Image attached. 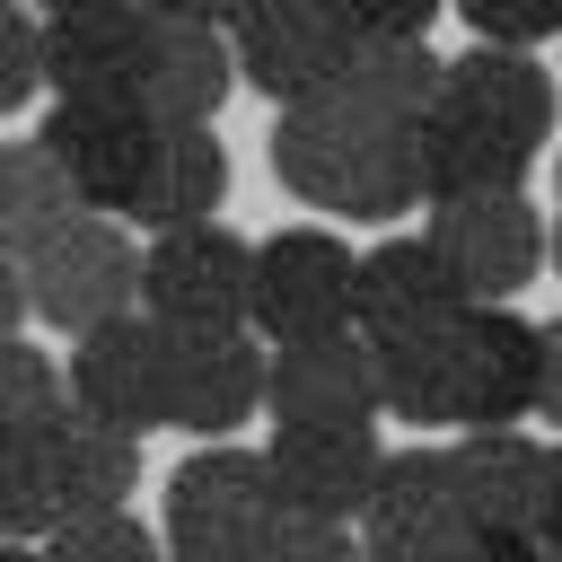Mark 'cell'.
<instances>
[{"label": "cell", "instance_id": "2e32d148", "mask_svg": "<svg viewBox=\"0 0 562 562\" xmlns=\"http://www.w3.org/2000/svg\"><path fill=\"white\" fill-rule=\"evenodd\" d=\"M544 439L527 430H457L448 465H457V509L474 536H536L544 509Z\"/></svg>", "mask_w": 562, "mask_h": 562}, {"label": "cell", "instance_id": "9c48e42d", "mask_svg": "<svg viewBox=\"0 0 562 562\" xmlns=\"http://www.w3.org/2000/svg\"><path fill=\"white\" fill-rule=\"evenodd\" d=\"M536 378H544V325H527L518 307H465L448 430H518L536 413Z\"/></svg>", "mask_w": 562, "mask_h": 562}, {"label": "cell", "instance_id": "9a60e30c", "mask_svg": "<svg viewBox=\"0 0 562 562\" xmlns=\"http://www.w3.org/2000/svg\"><path fill=\"white\" fill-rule=\"evenodd\" d=\"M474 299L465 281L448 272V255L430 237H378L360 255V334L386 342V334H430V325H457Z\"/></svg>", "mask_w": 562, "mask_h": 562}, {"label": "cell", "instance_id": "8d00e7d4", "mask_svg": "<svg viewBox=\"0 0 562 562\" xmlns=\"http://www.w3.org/2000/svg\"><path fill=\"white\" fill-rule=\"evenodd\" d=\"M536 536L562 544V439H553V457H544V509H536Z\"/></svg>", "mask_w": 562, "mask_h": 562}, {"label": "cell", "instance_id": "5b68a950", "mask_svg": "<svg viewBox=\"0 0 562 562\" xmlns=\"http://www.w3.org/2000/svg\"><path fill=\"white\" fill-rule=\"evenodd\" d=\"M26 299H35V325L53 334H97L114 316L140 307V246H132V220H105V211H79L61 237H44L26 255Z\"/></svg>", "mask_w": 562, "mask_h": 562}, {"label": "cell", "instance_id": "f1b7e54d", "mask_svg": "<svg viewBox=\"0 0 562 562\" xmlns=\"http://www.w3.org/2000/svg\"><path fill=\"white\" fill-rule=\"evenodd\" d=\"M44 97V18H26L18 0H0V123L26 114Z\"/></svg>", "mask_w": 562, "mask_h": 562}, {"label": "cell", "instance_id": "4dcf8cb0", "mask_svg": "<svg viewBox=\"0 0 562 562\" xmlns=\"http://www.w3.org/2000/svg\"><path fill=\"white\" fill-rule=\"evenodd\" d=\"M369 562H474V527H395V536H360Z\"/></svg>", "mask_w": 562, "mask_h": 562}, {"label": "cell", "instance_id": "836d02e7", "mask_svg": "<svg viewBox=\"0 0 562 562\" xmlns=\"http://www.w3.org/2000/svg\"><path fill=\"white\" fill-rule=\"evenodd\" d=\"M35 316V299H26V263L18 255H0V342H18V325Z\"/></svg>", "mask_w": 562, "mask_h": 562}, {"label": "cell", "instance_id": "e575fe53", "mask_svg": "<svg viewBox=\"0 0 562 562\" xmlns=\"http://www.w3.org/2000/svg\"><path fill=\"white\" fill-rule=\"evenodd\" d=\"M536 422L562 430V316L544 325V378H536Z\"/></svg>", "mask_w": 562, "mask_h": 562}, {"label": "cell", "instance_id": "484cf974", "mask_svg": "<svg viewBox=\"0 0 562 562\" xmlns=\"http://www.w3.org/2000/svg\"><path fill=\"white\" fill-rule=\"evenodd\" d=\"M61 527V422L53 430H0V536L44 544Z\"/></svg>", "mask_w": 562, "mask_h": 562}, {"label": "cell", "instance_id": "d590c367", "mask_svg": "<svg viewBox=\"0 0 562 562\" xmlns=\"http://www.w3.org/2000/svg\"><path fill=\"white\" fill-rule=\"evenodd\" d=\"M474 562H553L544 536H474Z\"/></svg>", "mask_w": 562, "mask_h": 562}, {"label": "cell", "instance_id": "d4e9b609", "mask_svg": "<svg viewBox=\"0 0 562 562\" xmlns=\"http://www.w3.org/2000/svg\"><path fill=\"white\" fill-rule=\"evenodd\" d=\"M395 527H465V509H457V465H448L439 439L386 448V474H378V492H369L360 536H395Z\"/></svg>", "mask_w": 562, "mask_h": 562}, {"label": "cell", "instance_id": "8992f818", "mask_svg": "<svg viewBox=\"0 0 562 562\" xmlns=\"http://www.w3.org/2000/svg\"><path fill=\"white\" fill-rule=\"evenodd\" d=\"M422 237L448 255V272L465 281L474 307H509L536 281V263H553V237H544V220H536L527 193H457V202H430Z\"/></svg>", "mask_w": 562, "mask_h": 562}, {"label": "cell", "instance_id": "60d3db41", "mask_svg": "<svg viewBox=\"0 0 562 562\" xmlns=\"http://www.w3.org/2000/svg\"><path fill=\"white\" fill-rule=\"evenodd\" d=\"M553 272H562V220H553Z\"/></svg>", "mask_w": 562, "mask_h": 562}, {"label": "cell", "instance_id": "44dd1931", "mask_svg": "<svg viewBox=\"0 0 562 562\" xmlns=\"http://www.w3.org/2000/svg\"><path fill=\"white\" fill-rule=\"evenodd\" d=\"M79 184L61 176V158L44 140H0V255H35L44 237H61L79 220Z\"/></svg>", "mask_w": 562, "mask_h": 562}, {"label": "cell", "instance_id": "52a82bcc", "mask_svg": "<svg viewBox=\"0 0 562 562\" xmlns=\"http://www.w3.org/2000/svg\"><path fill=\"white\" fill-rule=\"evenodd\" d=\"M158 18L140 0H88L44 18V88L70 105H140Z\"/></svg>", "mask_w": 562, "mask_h": 562}, {"label": "cell", "instance_id": "ba28073f", "mask_svg": "<svg viewBox=\"0 0 562 562\" xmlns=\"http://www.w3.org/2000/svg\"><path fill=\"white\" fill-rule=\"evenodd\" d=\"M263 378H272V342L255 325L228 334H176L167 342V430L184 439H237L263 413Z\"/></svg>", "mask_w": 562, "mask_h": 562}, {"label": "cell", "instance_id": "d6986e66", "mask_svg": "<svg viewBox=\"0 0 562 562\" xmlns=\"http://www.w3.org/2000/svg\"><path fill=\"white\" fill-rule=\"evenodd\" d=\"M220 202H228V140L211 123H158V149H149L140 193H132L123 220L149 228V237H167V228L220 220Z\"/></svg>", "mask_w": 562, "mask_h": 562}, {"label": "cell", "instance_id": "e0dca14e", "mask_svg": "<svg viewBox=\"0 0 562 562\" xmlns=\"http://www.w3.org/2000/svg\"><path fill=\"white\" fill-rule=\"evenodd\" d=\"M439 105L474 114L483 132H501L518 149H544L553 140V70L536 53H518V44H465L448 61V97Z\"/></svg>", "mask_w": 562, "mask_h": 562}, {"label": "cell", "instance_id": "3957f363", "mask_svg": "<svg viewBox=\"0 0 562 562\" xmlns=\"http://www.w3.org/2000/svg\"><path fill=\"white\" fill-rule=\"evenodd\" d=\"M140 307H149L167 334L255 325V237H237L228 220L149 237V246H140Z\"/></svg>", "mask_w": 562, "mask_h": 562}, {"label": "cell", "instance_id": "ab89813d", "mask_svg": "<svg viewBox=\"0 0 562 562\" xmlns=\"http://www.w3.org/2000/svg\"><path fill=\"white\" fill-rule=\"evenodd\" d=\"M0 562H44V544H9V536H0Z\"/></svg>", "mask_w": 562, "mask_h": 562}, {"label": "cell", "instance_id": "f35d334b", "mask_svg": "<svg viewBox=\"0 0 562 562\" xmlns=\"http://www.w3.org/2000/svg\"><path fill=\"white\" fill-rule=\"evenodd\" d=\"M140 9H149V18H211V26H220V0H140Z\"/></svg>", "mask_w": 562, "mask_h": 562}, {"label": "cell", "instance_id": "74e56055", "mask_svg": "<svg viewBox=\"0 0 562 562\" xmlns=\"http://www.w3.org/2000/svg\"><path fill=\"white\" fill-rule=\"evenodd\" d=\"M272 9H281V0H220V26L237 35V26H255V18H272Z\"/></svg>", "mask_w": 562, "mask_h": 562}, {"label": "cell", "instance_id": "277c9868", "mask_svg": "<svg viewBox=\"0 0 562 562\" xmlns=\"http://www.w3.org/2000/svg\"><path fill=\"white\" fill-rule=\"evenodd\" d=\"M255 334L281 342H325L360 334V255L334 228H272L255 237Z\"/></svg>", "mask_w": 562, "mask_h": 562}, {"label": "cell", "instance_id": "5bb4252c", "mask_svg": "<svg viewBox=\"0 0 562 562\" xmlns=\"http://www.w3.org/2000/svg\"><path fill=\"white\" fill-rule=\"evenodd\" d=\"M35 140L61 158V176L79 184L88 211L123 220L132 193H140V167H149V149H158V123H149L140 105H70V97H53V114H44Z\"/></svg>", "mask_w": 562, "mask_h": 562}, {"label": "cell", "instance_id": "b9f144b4", "mask_svg": "<svg viewBox=\"0 0 562 562\" xmlns=\"http://www.w3.org/2000/svg\"><path fill=\"white\" fill-rule=\"evenodd\" d=\"M53 9H88V0H44V18H53Z\"/></svg>", "mask_w": 562, "mask_h": 562}, {"label": "cell", "instance_id": "603a6c76", "mask_svg": "<svg viewBox=\"0 0 562 562\" xmlns=\"http://www.w3.org/2000/svg\"><path fill=\"white\" fill-rule=\"evenodd\" d=\"M132 492H140V430H114V422L70 404V422H61V527L123 509Z\"/></svg>", "mask_w": 562, "mask_h": 562}, {"label": "cell", "instance_id": "7bdbcfd3", "mask_svg": "<svg viewBox=\"0 0 562 562\" xmlns=\"http://www.w3.org/2000/svg\"><path fill=\"white\" fill-rule=\"evenodd\" d=\"M553 184H562V167H553Z\"/></svg>", "mask_w": 562, "mask_h": 562}, {"label": "cell", "instance_id": "4316f807", "mask_svg": "<svg viewBox=\"0 0 562 562\" xmlns=\"http://www.w3.org/2000/svg\"><path fill=\"white\" fill-rule=\"evenodd\" d=\"M53 422H70V369L26 334L0 342V430H53Z\"/></svg>", "mask_w": 562, "mask_h": 562}, {"label": "cell", "instance_id": "f546056e", "mask_svg": "<svg viewBox=\"0 0 562 562\" xmlns=\"http://www.w3.org/2000/svg\"><path fill=\"white\" fill-rule=\"evenodd\" d=\"M465 26H474V44H518V53H536L544 35H562V0H448Z\"/></svg>", "mask_w": 562, "mask_h": 562}, {"label": "cell", "instance_id": "83f0119b", "mask_svg": "<svg viewBox=\"0 0 562 562\" xmlns=\"http://www.w3.org/2000/svg\"><path fill=\"white\" fill-rule=\"evenodd\" d=\"M44 562H167V536H149L132 509H97L44 536Z\"/></svg>", "mask_w": 562, "mask_h": 562}, {"label": "cell", "instance_id": "7c38bea8", "mask_svg": "<svg viewBox=\"0 0 562 562\" xmlns=\"http://www.w3.org/2000/svg\"><path fill=\"white\" fill-rule=\"evenodd\" d=\"M351 53H360V26L334 0H281L272 18L237 26V79L263 88L272 105H307V97L342 88Z\"/></svg>", "mask_w": 562, "mask_h": 562}, {"label": "cell", "instance_id": "4fadbf2b", "mask_svg": "<svg viewBox=\"0 0 562 562\" xmlns=\"http://www.w3.org/2000/svg\"><path fill=\"white\" fill-rule=\"evenodd\" d=\"M263 465H272L281 518L351 527V518H369V492L386 474V439H378V422L369 430H272Z\"/></svg>", "mask_w": 562, "mask_h": 562}, {"label": "cell", "instance_id": "30bf717a", "mask_svg": "<svg viewBox=\"0 0 562 562\" xmlns=\"http://www.w3.org/2000/svg\"><path fill=\"white\" fill-rule=\"evenodd\" d=\"M167 342L176 334L149 307L79 334L70 342V404L97 413V422H114V430H140V439L167 430Z\"/></svg>", "mask_w": 562, "mask_h": 562}, {"label": "cell", "instance_id": "8fae6325", "mask_svg": "<svg viewBox=\"0 0 562 562\" xmlns=\"http://www.w3.org/2000/svg\"><path fill=\"white\" fill-rule=\"evenodd\" d=\"M263 413H272V430H369L386 413L369 334L281 342L272 351V378H263Z\"/></svg>", "mask_w": 562, "mask_h": 562}, {"label": "cell", "instance_id": "6da1fadb", "mask_svg": "<svg viewBox=\"0 0 562 562\" xmlns=\"http://www.w3.org/2000/svg\"><path fill=\"white\" fill-rule=\"evenodd\" d=\"M272 176L307 211H334V220H404V211H422L413 132L369 114L342 88L272 114Z\"/></svg>", "mask_w": 562, "mask_h": 562}, {"label": "cell", "instance_id": "1f68e13d", "mask_svg": "<svg viewBox=\"0 0 562 562\" xmlns=\"http://www.w3.org/2000/svg\"><path fill=\"white\" fill-rule=\"evenodd\" d=\"M263 562H369V544L351 527H316V518H281Z\"/></svg>", "mask_w": 562, "mask_h": 562}, {"label": "cell", "instance_id": "7402d4cb", "mask_svg": "<svg viewBox=\"0 0 562 562\" xmlns=\"http://www.w3.org/2000/svg\"><path fill=\"white\" fill-rule=\"evenodd\" d=\"M342 97H360L369 114H386V123L413 132L448 97V61L430 53V35H360V53L342 70Z\"/></svg>", "mask_w": 562, "mask_h": 562}, {"label": "cell", "instance_id": "ffe728a7", "mask_svg": "<svg viewBox=\"0 0 562 562\" xmlns=\"http://www.w3.org/2000/svg\"><path fill=\"white\" fill-rule=\"evenodd\" d=\"M527 167H536V149H518V140L483 132V123H474V114H457V105H430V114L413 123L422 211H430V202H457V193H527Z\"/></svg>", "mask_w": 562, "mask_h": 562}, {"label": "cell", "instance_id": "7a4b0ae2", "mask_svg": "<svg viewBox=\"0 0 562 562\" xmlns=\"http://www.w3.org/2000/svg\"><path fill=\"white\" fill-rule=\"evenodd\" d=\"M281 527V492L263 448L211 439L167 474V562H263Z\"/></svg>", "mask_w": 562, "mask_h": 562}, {"label": "cell", "instance_id": "d6a6232c", "mask_svg": "<svg viewBox=\"0 0 562 562\" xmlns=\"http://www.w3.org/2000/svg\"><path fill=\"white\" fill-rule=\"evenodd\" d=\"M360 35H430V18L448 9V0H334Z\"/></svg>", "mask_w": 562, "mask_h": 562}, {"label": "cell", "instance_id": "cb8c5ba5", "mask_svg": "<svg viewBox=\"0 0 562 562\" xmlns=\"http://www.w3.org/2000/svg\"><path fill=\"white\" fill-rule=\"evenodd\" d=\"M457 325H465V316H457ZM457 325H430V334H386V342H369V351H378V395H386V422L448 430V386H457Z\"/></svg>", "mask_w": 562, "mask_h": 562}, {"label": "cell", "instance_id": "ac0fdd59", "mask_svg": "<svg viewBox=\"0 0 562 562\" xmlns=\"http://www.w3.org/2000/svg\"><path fill=\"white\" fill-rule=\"evenodd\" d=\"M228 88H237V35L211 26V18H158L140 114L149 123H220Z\"/></svg>", "mask_w": 562, "mask_h": 562}]
</instances>
